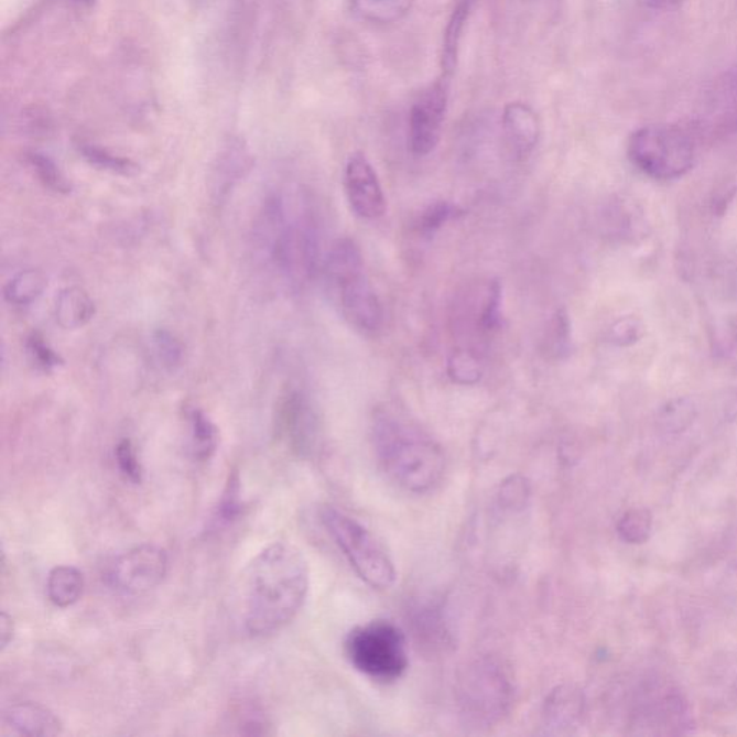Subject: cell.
<instances>
[{
  "label": "cell",
  "instance_id": "1",
  "mask_svg": "<svg viewBox=\"0 0 737 737\" xmlns=\"http://www.w3.org/2000/svg\"><path fill=\"white\" fill-rule=\"evenodd\" d=\"M310 572L293 544L275 542L248 563L234 586L235 617L251 637L280 631L306 603Z\"/></svg>",
  "mask_w": 737,
  "mask_h": 737
},
{
  "label": "cell",
  "instance_id": "2",
  "mask_svg": "<svg viewBox=\"0 0 737 737\" xmlns=\"http://www.w3.org/2000/svg\"><path fill=\"white\" fill-rule=\"evenodd\" d=\"M290 202V200H289ZM280 192L267 196L253 220V251L291 290H302L321 264L316 220Z\"/></svg>",
  "mask_w": 737,
  "mask_h": 737
},
{
  "label": "cell",
  "instance_id": "3",
  "mask_svg": "<svg viewBox=\"0 0 737 737\" xmlns=\"http://www.w3.org/2000/svg\"><path fill=\"white\" fill-rule=\"evenodd\" d=\"M372 441L380 468L402 490L425 495L443 481L447 472L443 448L407 416L388 408L375 412Z\"/></svg>",
  "mask_w": 737,
  "mask_h": 737
},
{
  "label": "cell",
  "instance_id": "4",
  "mask_svg": "<svg viewBox=\"0 0 737 737\" xmlns=\"http://www.w3.org/2000/svg\"><path fill=\"white\" fill-rule=\"evenodd\" d=\"M328 297L350 326L361 332H377L382 326L383 310L366 274L359 247L349 238L333 243L323 264Z\"/></svg>",
  "mask_w": 737,
  "mask_h": 737
},
{
  "label": "cell",
  "instance_id": "5",
  "mask_svg": "<svg viewBox=\"0 0 737 737\" xmlns=\"http://www.w3.org/2000/svg\"><path fill=\"white\" fill-rule=\"evenodd\" d=\"M455 702L464 725L488 730L510 715L514 684L509 670L495 657H478L462 670L455 684Z\"/></svg>",
  "mask_w": 737,
  "mask_h": 737
},
{
  "label": "cell",
  "instance_id": "6",
  "mask_svg": "<svg viewBox=\"0 0 737 737\" xmlns=\"http://www.w3.org/2000/svg\"><path fill=\"white\" fill-rule=\"evenodd\" d=\"M321 522L366 585L377 590L395 585L397 570L391 556L364 524L333 506L322 507Z\"/></svg>",
  "mask_w": 737,
  "mask_h": 737
},
{
  "label": "cell",
  "instance_id": "7",
  "mask_svg": "<svg viewBox=\"0 0 737 737\" xmlns=\"http://www.w3.org/2000/svg\"><path fill=\"white\" fill-rule=\"evenodd\" d=\"M627 152L638 171L657 181L679 180L696 162V148L687 131L671 124H650L633 131Z\"/></svg>",
  "mask_w": 737,
  "mask_h": 737
},
{
  "label": "cell",
  "instance_id": "8",
  "mask_svg": "<svg viewBox=\"0 0 737 737\" xmlns=\"http://www.w3.org/2000/svg\"><path fill=\"white\" fill-rule=\"evenodd\" d=\"M346 655L361 674L382 683L397 682L410 665L405 636L389 621L369 622L351 631Z\"/></svg>",
  "mask_w": 737,
  "mask_h": 737
},
{
  "label": "cell",
  "instance_id": "9",
  "mask_svg": "<svg viewBox=\"0 0 737 737\" xmlns=\"http://www.w3.org/2000/svg\"><path fill=\"white\" fill-rule=\"evenodd\" d=\"M169 559L156 544H142L112 559L106 582L117 594L143 595L161 585L166 577Z\"/></svg>",
  "mask_w": 737,
  "mask_h": 737
},
{
  "label": "cell",
  "instance_id": "10",
  "mask_svg": "<svg viewBox=\"0 0 737 737\" xmlns=\"http://www.w3.org/2000/svg\"><path fill=\"white\" fill-rule=\"evenodd\" d=\"M277 430L291 453L312 458L321 447L322 422L316 408L303 391L289 389L277 408Z\"/></svg>",
  "mask_w": 737,
  "mask_h": 737
},
{
  "label": "cell",
  "instance_id": "11",
  "mask_svg": "<svg viewBox=\"0 0 737 737\" xmlns=\"http://www.w3.org/2000/svg\"><path fill=\"white\" fill-rule=\"evenodd\" d=\"M448 91L449 79L441 77L412 106L408 144L415 156H429L438 145L447 115Z\"/></svg>",
  "mask_w": 737,
  "mask_h": 737
},
{
  "label": "cell",
  "instance_id": "12",
  "mask_svg": "<svg viewBox=\"0 0 737 737\" xmlns=\"http://www.w3.org/2000/svg\"><path fill=\"white\" fill-rule=\"evenodd\" d=\"M345 192L351 210L361 219H378L387 213V198L377 171L364 153L351 154L345 169Z\"/></svg>",
  "mask_w": 737,
  "mask_h": 737
},
{
  "label": "cell",
  "instance_id": "13",
  "mask_svg": "<svg viewBox=\"0 0 737 737\" xmlns=\"http://www.w3.org/2000/svg\"><path fill=\"white\" fill-rule=\"evenodd\" d=\"M585 711L584 693L575 685L553 689L543 704L542 727L546 735L567 734L579 725Z\"/></svg>",
  "mask_w": 737,
  "mask_h": 737
},
{
  "label": "cell",
  "instance_id": "14",
  "mask_svg": "<svg viewBox=\"0 0 737 737\" xmlns=\"http://www.w3.org/2000/svg\"><path fill=\"white\" fill-rule=\"evenodd\" d=\"M503 130L511 152L520 159L528 158L539 142V116L523 102H510L503 111Z\"/></svg>",
  "mask_w": 737,
  "mask_h": 737
},
{
  "label": "cell",
  "instance_id": "15",
  "mask_svg": "<svg viewBox=\"0 0 737 737\" xmlns=\"http://www.w3.org/2000/svg\"><path fill=\"white\" fill-rule=\"evenodd\" d=\"M3 727L19 736H56L63 723L48 707L36 703H18L3 713Z\"/></svg>",
  "mask_w": 737,
  "mask_h": 737
},
{
  "label": "cell",
  "instance_id": "16",
  "mask_svg": "<svg viewBox=\"0 0 737 737\" xmlns=\"http://www.w3.org/2000/svg\"><path fill=\"white\" fill-rule=\"evenodd\" d=\"M96 304L86 290L68 288L61 291L55 302L56 323L65 330H77L93 321Z\"/></svg>",
  "mask_w": 737,
  "mask_h": 737
},
{
  "label": "cell",
  "instance_id": "17",
  "mask_svg": "<svg viewBox=\"0 0 737 737\" xmlns=\"http://www.w3.org/2000/svg\"><path fill=\"white\" fill-rule=\"evenodd\" d=\"M84 585H86L84 575L77 567L56 566L50 572L46 593L55 607L68 608L82 598Z\"/></svg>",
  "mask_w": 737,
  "mask_h": 737
},
{
  "label": "cell",
  "instance_id": "18",
  "mask_svg": "<svg viewBox=\"0 0 737 737\" xmlns=\"http://www.w3.org/2000/svg\"><path fill=\"white\" fill-rule=\"evenodd\" d=\"M469 12H472V0H458L453 13H451L447 28H445L443 55H441L443 77L445 78L451 79L455 68H457L459 45H462L464 28H466Z\"/></svg>",
  "mask_w": 737,
  "mask_h": 737
},
{
  "label": "cell",
  "instance_id": "19",
  "mask_svg": "<svg viewBox=\"0 0 737 737\" xmlns=\"http://www.w3.org/2000/svg\"><path fill=\"white\" fill-rule=\"evenodd\" d=\"M415 0H350L351 12L361 21L389 25L405 18Z\"/></svg>",
  "mask_w": 737,
  "mask_h": 737
},
{
  "label": "cell",
  "instance_id": "20",
  "mask_svg": "<svg viewBox=\"0 0 737 737\" xmlns=\"http://www.w3.org/2000/svg\"><path fill=\"white\" fill-rule=\"evenodd\" d=\"M191 430V451L198 462H209L219 444V431L213 420L199 408L187 411Z\"/></svg>",
  "mask_w": 737,
  "mask_h": 737
},
{
  "label": "cell",
  "instance_id": "21",
  "mask_svg": "<svg viewBox=\"0 0 737 737\" xmlns=\"http://www.w3.org/2000/svg\"><path fill=\"white\" fill-rule=\"evenodd\" d=\"M48 280L40 270H23L4 285V300L13 306L25 307L44 294Z\"/></svg>",
  "mask_w": 737,
  "mask_h": 737
},
{
  "label": "cell",
  "instance_id": "22",
  "mask_svg": "<svg viewBox=\"0 0 737 737\" xmlns=\"http://www.w3.org/2000/svg\"><path fill=\"white\" fill-rule=\"evenodd\" d=\"M250 169L248 164V156L239 145H231L225 152L224 156L219 159L218 167L215 173L214 194L218 200H223L225 196L232 189L246 172Z\"/></svg>",
  "mask_w": 737,
  "mask_h": 737
},
{
  "label": "cell",
  "instance_id": "23",
  "mask_svg": "<svg viewBox=\"0 0 737 737\" xmlns=\"http://www.w3.org/2000/svg\"><path fill=\"white\" fill-rule=\"evenodd\" d=\"M26 162L32 172L35 173L37 181L51 192L59 195H68L73 191L72 183L68 182L64 173L61 172L58 164L44 153L30 152L26 154Z\"/></svg>",
  "mask_w": 737,
  "mask_h": 737
},
{
  "label": "cell",
  "instance_id": "24",
  "mask_svg": "<svg viewBox=\"0 0 737 737\" xmlns=\"http://www.w3.org/2000/svg\"><path fill=\"white\" fill-rule=\"evenodd\" d=\"M696 416L697 410L693 401L687 398H679L666 402L661 408L659 425L665 434H679V432L687 430L696 420Z\"/></svg>",
  "mask_w": 737,
  "mask_h": 737
},
{
  "label": "cell",
  "instance_id": "25",
  "mask_svg": "<svg viewBox=\"0 0 737 737\" xmlns=\"http://www.w3.org/2000/svg\"><path fill=\"white\" fill-rule=\"evenodd\" d=\"M79 153L91 166L115 173V175L133 176L139 171L138 164L131 162L130 159L117 156L100 145L84 143L79 145Z\"/></svg>",
  "mask_w": 737,
  "mask_h": 737
},
{
  "label": "cell",
  "instance_id": "26",
  "mask_svg": "<svg viewBox=\"0 0 737 737\" xmlns=\"http://www.w3.org/2000/svg\"><path fill=\"white\" fill-rule=\"evenodd\" d=\"M462 209L457 205L451 204L447 200L432 202L415 220V229L424 237H431L438 229L443 228L445 224L449 223L462 215Z\"/></svg>",
  "mask_w": 737,
  "mask_h": 737
},
{
  "label": "cell",
  "instance_id": "27",
  "mask_svg": "<svg viewBox=\"0 0 737 737\" xmlns=\"http://www.w3.org/2000/svg\"><path fill=\"white\" fill-rule=\"evenodd\" d=\"M618 533L631 544H641L650 539L652 516L647 509H632L622 516L618 523Z\"/></svg>",
  "mask_w": 737,
  "mask_h": 737
},
{
  "label": "cell",
  "instance_id": "28",
  "mask_svg": "<svg viewBox=\"0 0 737 737\" xmlns=\"http://www.w3.org/2000/svg\"><path fill=\"white\" fill-rule=\"evenodd\" d=\"M530 497V485L522 476L507 478L500 486L499 503L501 509L518 511L522 510Z\"/></svg>",
  "mask_w": 737,
  "mask_h": 737
},
{
  "label": "cell",
  "instance_id": "29",
  "mask_svg": "<svg viewBox=\"0 0 737 737\" xmlns=\"http://www.w3.org/2000/svg\"><path fill=\"white\" fill-rule=\"evenodd\" d=\"M154 354L169 370H175L182 364L183 346L171 332L158 330L153 336Z\"/></svg>",
  "mask_w": 737,
  "mask_h": 737
},
{
  "label": "cell",
  "instance_id": "30",
  "mask_svg": "<svg viewBox=\"0 0 737 737\" xmlns=\"http://www.w3.org/2000/svg\"><path fill=\"white\" fill-rule=\"evenodd\" d=\"M28 354H30L32 361L37 366V368L46 370H54L58 366L63 365V359L56 354V351L51 347L50 343L45 340V337L41 333L34 332L31 333L30 337L26 340Z\"/></svg>",
  "mask_w": 737,
  "mask_h": 737
},
{
  "label": "cell",
  "instance_id": "31",
  "mask_svg": "<svg viewBox=\"0 0 737 737\" xmlns=\"http://www.w3.org/2000/svg\"><path fill=\"white\" fill-rule=\"evenodd\" d=\"M117 466L127 480L139 485L142 483L143 468L138 458V453L130 440L120 441L116 447Z\"/></svg>",
  "mask_w": 737,
  "mask_h": 737
},
{
  "label": "cell",
  "instance_id": "32",
  "mask_svg": "<svg viewBox=\"0 0 737 737\" xmlns=\"http://www.w3.org/2000/svg\"><path fill=\"white\" fill-rule=\"evenodd\" d=\"M548 343L551 345L553 354L559 358L570 351L571 323L565 310H557L555 316H553Z\"/></svg>",
  "mask_w": 737,
  "mask_h": 737
},
{
  "label": "cell",
  "instance_id": "33",
  "mask_svg": "<svg viewBox=\"0 0 737 737\" xmlns=\"http://www.w3.org/2000/svg\"><path fill=\"white\" fill-rule=\"evenodd\" d=\"M644 327L636 317H624L611 327V342L618 346H631L641 339Z\"/></svg>",
  "mask_w": 737,
  "mask_h": 737
},
{
  "label": "cell",
  "instance_id": "34",
  "mask_svg": "<svg viewBox=\"0 0 737 737\" xmlns=\"http://www.w3.org/2000/svg\"><path fill=\"white\" fill-rule=\"evenodd\" d=\"M238 485L237 477L231 478V483L228 485L227 495L224 496L223 503H220L219 507V516L223 522H229V520L237 518V514L241 511V506L238 503Z\"/></svg>",
  "mask_w": 737,
  "mask_h": 737
},
{
  "label": "cell",
  "instance_id": "35",
  "mask_svg": "<svg viewBox=\"0 0 737 737\" xmlns=\"http://www.w3.org/2000/svg\"><path fill=\"white\" fill-rule=\"evenodd\" d=\"M722 98L730 100L737 105V63L730 69H727L719 84Z\"/></svg>",
  "mask_w": 737,
  "mask_h": 737
},
{
  "label": "cell",
  "instance_id": "36",
  "mask_svg": "<svg viewBox=\"0 0 737 737\" xmlns=\"http://www.w3.org/2000/svg\"><path fill=\"white\" fill-rule=\"evenodd\" d=\"M685 0H641L642 7L652 12H671L682 8Z\"/></svg>",
  "mask_w": 737,
  "mask_h": 737
},
{
  "label": "cell",
  "instance_id": "37",
  "mask_svg": "<svg viewBox=\"0 0 737 737\" xmlns=\"http://www.w3.org/2000/svg\"><path fill=\"white\" fill-rule=\"evenodd\" d=\"M13 636H15L13 619L7 613H2V617H0V646H2V650L11 644Z\"/></svg>",
  "mask_w": 737,
  "mask_h": 737
},
{
  "label": "cell",
  "instance_id": "38",
  "mask_svg": "<svg viewBox=\"0 0 737 737\" xmlns=\"http://www.w3.org/2000/svg\"><path fill=\"white\" fill-rule=\"evenodd\" d=\"M726 420L737 421V391L731 395L730 401L727 402Z\"/></svg>",
  "mask_w": 737,
  "mask_h": 737
},
{
  "label": "cell",
  "instance_id": "39",
  "mask_svg": "<svg viewBox=\"0 0 737 737\" xmlns=\"http://www.w3.org/2000/svg\"><path fill=\"white\" fill-rule=\"evenodd\" d=\"M79 2H87V3H91V0H79Z\"/></svg>",
  "mask_w": 737,
  "mask_h": 737
}]
</instances>
